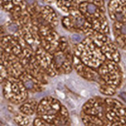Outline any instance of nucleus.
I'll return each mask as SVG.
<instances>
[{
  "label": "nucleus",
  "instance_id": "obj_4",
  "mask_svg": "<svg viewBox=\"0 0 126 126\" xmlns=\"http://www.w3.org/2000/svg\"><path fill=\"white\" fill-rule=\"evenodd\" d=\"M25 86L27 87V88H32L33 86H34V84H33V82L31 80H26L25 81Z\"/></svg>",
  "mask_w": 126,
  "mask_h": 126
},
{
  "label": "nucleus",
  "instance_id": "obj_3",
  "mask_svg": "<svg viewBox=\"0 0 126 126\" xmlns=\"http://www.w3.org/2000/svg\"><path fill=\"white\" fill-rule=\"evenodd\" d=\"M66 102H67V104H68L70 108H74L76 107V105H75L74 101H73V99H71V98H67V99H66Z\"/></svg>",
  "mask_w": 126,
  "mask_h": 126
},
{
  "label": "nucleus",
  "instance_id": "obj_11",
  "mask_svg": "<svg viewBox=\"0 0 126 126\" xmlns=\"http://www.w3.org/2000/svg\"><path fill=\"white\" fill-rule=\"evenodd\" d=\"M122 32H124V33H126V26L123 27V30H122Z\"/></svg>",
  "mask_w": 126,
  "mask_h": 126
},
{
  "label": "nucleus",
  "instance_id": "obj_7",
  "mask_svg": "<svg viewBox=\"0 0 126 126\" xmlns=\"http://www.w3.org/2000/svg\"><path fill=\"white\" fill-rule=\"evenodd\" d=\"M16 25H14V24H12L10 26V27H9V30H12V31H16Z\"/></svg>",
  "mask_w": 126,
  "mask_h": 126
},
{
  "label": "nucleus",
  "instance_id": "obj_9",
  "mask_svg": "<svg viewBox=\"0 0 126 126\" xmlns=\"http://www.w3.org/2000/svg\"><path fill=\"white\" fill-rule=\"evenodd\" d=\"M57 94H58V95L59 97L61 96V97L62 98V99H64V98H65V95L62 94V92H58H58H57Z\"/></svg>",
  "mask_w": 126,
  "mask_h": 126
},
{
  "label": "nucleus",
  "instance_id": "obj_1",
  "mask_svg": "<svg viewBox=\"0 0 126 126\" xmlns=\"http://www.w3.org/2000/svg\"><path fill=\"white\" fill-rule=\"evenodd\" d=\"M86 11L88 12L90 14H94L97 12V6L95 5L92 4V3H88L86 6Z\"/></svg>",
  "mask_w": 126,
  "mask_h": 126
},
{
  "label": "nucleus",
  "instance_id": "obj_8",
  "mask_svg": "<svg viewBox=\"0 0 126 126\" xmlns=\"http://www.w3.org/2000/svg\"><path fill=\"white\" fill-rule=\"evenodd\" d=\"M26 2L29 5H32V4H34L35 2V0H26Z\"/></svg>",
  "mask_w": 126,
  "mask_h": 126
},
{
  "label": "nucleus",
  "instance_id": "obj_6",
  "mask_svg": "<svg viewBox=\"0 0 126 126\" xmlns=\"http://www.w3.org/2000/svg\"><path fill=\"white\" fill-rule=\"evenodd\" d=\"M120 97L124 100V101L126 102V92H122L121 94H120Z\"/></svg>",
  "mask_w": 126,
  "mask_h": 126
},
{
  "label": "nucleus",
  "instance_id": "obj_10",
  "mask_svg": "<svg viewBox=\"0 0 126 126\" xmlns=\"http://www.w3.org/2000/svg\"><path fill=\"white\" fill-rule=\"evenodd\" d=\"M73 39L74 40H80V37L78 36V35H75V36H73Z\"/></svg>",
  "mask_w": 126,
  "mask_h": 126
},
{
  "label": "nucleus",
  "instance_id": "obj_5",
  "mask_svg": "<svg viewBox=\"0 0 126 126\" xmlns=\"http://www.w3.org/2000/svg\"><path fill=\"white\" fill-rule=\"evenodd\" d=\"M80 94L83 95V97H87L89 95V93H88V91H86V90H82L81 91V92H80Z\"/></svg>",
  "mask_w": 126,
  "mask_h": 126
},
{
  "label": "nucleus",
  "instance_id": "obj_2",
  "mask_svg": "<svg viewBox=\"0 0 126 126\" xmlns=\"http://www.w3.org/2000/svg\"><path fill=\"white\" fill-rule=\"evenodd\" d=\"M64 61V57L62 55H60V54H58V55H57L55 57V61L57 63L58 65H60V64H62V62Z\"/></svg>",
  "mask_w": 126,
  "mask_h": 126
}]
</instances>
